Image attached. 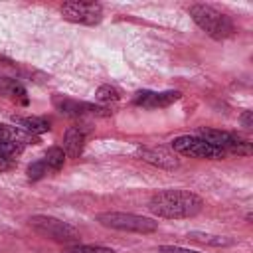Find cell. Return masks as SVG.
Masks as SVG:
<instances>
[{
  "instance_id": "obj_19",
  "label": "cell",
  "mask_w": 253,
  "mask_h": 253,
  "mask_svg": "<svg viewBox=\"0 0 253 253\" xmlns=\"http://www.w3.org/2000/svg\"><path fill=\"white\" fill-rule=\"evenodd\" d=\"M63 253H117V251L103 245H73V247H67Z\"/></svg>"
},
{
  "instance_id": "obj_7",
  "label": "cell",
  "mask_w": 253,
  "mask_h": 253,
  "mask_svg": "<svg viewBox=\"0 0 253 253\" xmlns=\"http://www.w3.org/2000/svg\"><path fill=\"white\" fill-rule=\"evenodd\" d=\"M61 16L69 22L83 24V26H95L103 20V8L99 2H63L61 4Z\"/></svg>"
},
{
  "instance_id": "obj_4",
  "label": "cell",
  "mask_w": 253,
  "mask_h": 253,
  "mask_svg": "<svg viewBox=\"0 0 253 253\" xmlns=\"http://www.w3.org/2000/svg\"><path fill=\"white\" fill-rule=\"evenodd\" d=\"M97 221L103 227L128 231V233H154L158 229V221H154L152 217L126 213V211H103L97 215Z\"/></svg>"
},
{
  "instance_id": "obj_11",
  "label": "cell",
  "mask_w": 253,
  "mask_h": 253,
  "mask_svg": "<svg viewBox=\"0 0 253 253\" xmlns=\"http://www.w3.org/2000/svg\"><path fill=\"white\" fill-rule=\"evenodd\" d=\"M85 146V130L81 126H69L63 134V152L69 158H79Z\"/></svg>"
},
{
  "instance_id": "obj_17",
  "label": "cell",
  "mask_w": 253,
  "mask_h": 253,
  "mask_svg": "<svg viewBox=\"0 0 253 253\" xmlns=\"http://www.w3.org/2000/svg\"><path fill=\"white\" fill-rule=\"evenodd\" d=\"M95 99L99 103H117L121 99V91L113 85H101L97 91H95Z\"/></svg>"
},
{
  "instance_id": "obj_16",
  "label": "cell",
  "mask_w": 253,
  "mask_h": 253,
  "mask_svg": "<svg viewBox=\"0 0 253 253\" xmlns=\"http://www.w3.org/2000/svg\"><path fill=\"white\" fill-rule=\"evenodd\" d=\"M42 160L45 162V166H47L49 172H59L63 168V162H65V152L59 146H51Z\"/></svg>"
},
{
  "instance_id": "obj_8",
  "label": "cell",
  "mask_w": 253,
  "mask_h": 253,
  "mask_svg": "<svg viewBox=\"0 0 253 253\" xmlns=\"http://www.w3.org/2000/svg\"><path fill=\"white\" fill-rule=\"evenodd\" d=\"M51 103L65 117H83L87 113L89 115H97V117H109L113 113L107 107H99V105H93V103L77 101V99H71V97H65V95H53Z\"/></svg>"
},
{
  "instance_id": "obj_21",
  "label": "cell",
  "mask_w": 253,
  "mask_h": 253,
  "mask_svg": "<svg viewBox=\"0 0 253 253\" xmlns=\"http://www.w3.org/2000/svg\"><path fill=\"white\" fill-rule=\"evenodd\" d=\"M16 166V158H10V156H4L0 154V172H8Z\"/></svg>"
},
{
  "instance_id": "obj_10",
  "label": "cell",
  "mask_w": 253,
  "mask_h": 253,
  "mask_svg": "<svg viewBox=\"0 0 253 253\" xmlns=\"http://www.w3.org/2000/svg\"><path fill=\"white\" fill-rule=\"evenodd\" d=\"M180 99V91H138L132 99L134 105L144 109H162Z\"/></svg>"
},
{
  "instance_id": "obj_5",
  "label": "cell",
  "mask_w": 253,
  "mask_h": 253,
  "mask_svg": "<svg viewBox=\"0 0 253 253\" xmlns=\"http://www.w3.org/2000/svg\"><path fill=\"white\" fill-rule=\"evenodd\" d=\"M172 150L178 152V154H184V156H192V158H200V160H223L227 154L210 144L208 140L200 138V136H192V134H184V136H178L170 142Z\"/></svg>"
},
{
  "instance_id": "obj_3",
  "label": "cell",
  "mask_w": 253,
  "mask_h": 253,
  "mask_svg": "<svg viewBox=\"0 0 253 253\" xmlns=\"http://www.w3.org/2000/svg\"><path fill=\"white\" fill-rule=\"evenodd\" d=\"M28 223L38 235L57 241V243H77L81 239V233L77 227L53 215H32Z\"/></svg>"
},
{
  "instance_id": "obj_18",
  "label": "cell",
  "mask_w": 253,
  "mask_h": 253,
  "mask_svg": "<svg viewBox=\"0 0 253 253\" xmlns=\"http://www.w3.org/2000/svg\"><path fill=\"white\" fill-rule=\"evenodd\" d=\"M26 174H28V180H30V182H38V180H42L43 176H47L49 170H47L45 162L40 158V160H36V162H32V164L28 166Z\"/></svg>"
},
{
  "instance_id": "obj_9",
  "label": "cell",
  "mask_w": 253,
  "mask_h": 253,
  "mask_svg": "<svg viewBox=\"0 0 253 253\" xmlns=\"http://www.w3.org/2000/svg\"><path fill=\"white\" fill-rule=\"evenodd\" d=\"M136 156L152 166L164 168V170H174L180 166V158L176 156L174 150H168L164 146H142L136 150Z\"/></svg>"
},
{
  "instance_id": "obj_13",
  "label": "cell",
  "mask_w": 253,
  "mask_h": 253,
  "mask_svg": "<svg viewBox=\"0 0 253 253\" xmlns=\"http://www.w3.org/2000/svg\"><path fill=\"white\" fill-rule=\"evenodd\" d=\"M14 123L20 128H24V130H28L30 134H36V136L42 134V132H47L51 128L49 121L45 117H16Z\"/></svg>"
},
{
  "instance_id": "obj_22",
  "label": "cell",
  "mask_w": 253,
  "mask_h": 253,
  "mask_svg": "<svg viewBox=\"0 0 253 253\" xmlns=\"http://www.w3.org/2000/svg\"><path fill=\"white\" fill-rule=\"evenodd\" d=\"M239 121H241V125H243L247 130L253 128V113H251V111H243L241 117H239Z\"/></svg>"
},
{
  "instance_id": "obj_1",
  "label": "cell",
  "mask_w": 253,
  "mask_h": 253,
  "mask_svg": "<svg viewBox=\"0 0 253 253\" xmlns=\"http://www.w3.org/2000/svg\"><path fill=\"white\" fill-rule=\"evenodd\" d=\"M148 210L158 217L186 219L198 215L204 210V200L190 190L168 188V190H158L156 194L150 196Z\"/></svg>"
},
{
  "instance_id": "obj_2",
  "label": "cell",
  "mask_w": 253,
  "mask_h": 253,
  "mask_svg": "<svg viewBox=\"0 0 253 253\" xmlns=\"http://www.w3.org/2000/svg\"><path fill=\"white\" fill-rule=\"evenodd\" d=\"M188 12H190L192 20L196 22V26L213 40H225V38L233 36V32H235V26H233L231 18L227 14L215 10L213 6L192 4Z\"/></svg>"
},
{
  "instance_id": "obj_14",
  "label": "cell",
  "mask_w": 253,
  "mask_h": 253,
  "mask_svg": "<svg viewBox=\"0 0 253 253\" xmlns=\"http://www.w3.org/2000/svg\"><path fill=\"white\" fill-rule=\"evenodd\" d=\"M0 95L10 97V99H22L24 105L28 103L24 85L20 81H16V79H10V77H0Z\"/></svg>"
},
{
  "instance_id": "obj_6",
  "label": "cell",
  "mask_w": 253,
  "mask_h": 253,
  "mask_svg": "<svg viewBox=\"0 0 253 253\" xmlns=\"http://www.w3.org/2000/svg\"><path fill=\"white\" fill-rule=\"evenodd\" d=\"M200 138L208 140L210 144L221 148L225 154H237V156H247L251 154V144L241 138L239 134L235 132H227V130H219V128H210V126H202L198 130Z\"/></svg>"
},
{
  "instance_id": "obj_20",
  "label": "cell",
  "mask_w": 253,
  "mask_h": 253,
  "mask_svg": "<svg viewBox=\"0 0 253 253\" xmlns=\"http://www.w3.org/2000/svg\"><path fill=\"white\" fill-rule=\"evenodd\" d=\"M158 251H160V253H200V251L186 249V247H178V245H160Z\"/></svg>"
},
{
  "instance_id": "obj_12",
  "label": "cell",
  "mask_w": 253,
  "mask_h": 253,
  "mask_svg": "<svg viewBox=\"0 0 253 253\" xmlns=\"http://www.w3.org/2000/svg\"><path fill=\"white\" fill-rule=\"evenodd\" d=\"M0 140L14 142V144H20V146L38 144V136L36 134H30L28 130L20 128L18 125H6V123H0Z\"/></svg>"
},
{
  "instance_id": "obj_15",
  "label": "cell",
  "mask_w": 253,
  "mask_h": 253,
  "mask_svg": "<svg viewBox=\"0 0 253 253\" xmlns=\"http://www.w3.org/2000/svg\"><path fill=\"white\" fill-rule=\"evenodd\" d=\"M188 239L198 241V243H204V245H213V247H223V245H231V243H233L229 237L211 235V233H202V231H190V233H188Z\"/></svg>"
}]
</instances>
